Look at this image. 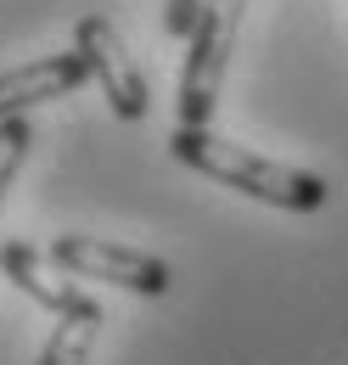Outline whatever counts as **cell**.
I'll list each match as a JSON object with an SVG mask.
<instances>
[{
  "mask_svg": "<svg viewBox=\"0 0 348 365\" xmlns=\"http://www.w3.org/2000/svg\"><path fill=\"white\" fill-rule=\"evenodd\" d=\"M90 79V62L85 51H56V56H40V62H23V68H6L0 73V118H17L40 101H62V96L85 91Z\"/></svg>",
  "mask_w": 348,
  "mask_h": 365,
  "instance_id": "obj_5",
  "label": "cell"
},
{
  "mask_svg": "<svg viewBox=\"0 0 348 365\" xmlns=\"http://www.w3.org/2000/svg\"><path fill=\"white\" fill-rule=\"evenodd\" d=\"M169 152H174V163H185L191 175H208L214 185H230V191H242L253 202H270V208H287V214H320L326 197H332V185L320 180V175L287 169L275 158H259L253 146L214 135L208 124L203 130L180 124L169 135Z\"/></svg>",
  "mask_w": 348,
  "mask_h": 365,
  "instance_id": "obj_1",
  "label": "cell"
},
{
  "mask_svg": "<svg viewBox=\"0 0 348 365\" xmlns=\"http://www.w3.org/2000/svg\"><path fill=\"white\" fill-rule=\"evenodd\" d=\"M101 320H107V309H101L96 298H79L73 309H62L40 365H90V349H96V337H101Z\"/></svg>",
  "mask_w": 348,
  "mask_h": 365,
  "instance_id": "obj_7",
  "label": "cell"
},
{
  "mask_svg": "<svg viewBox=\"0 0 348 365\" xmlns=\"http://www.w3.org/2000/svg\"><path fill=\"white\" fill-rule=\"evenodd\" d=\"M242 17H247V0H203V6H197L191 40H185V68H180V124L203 130V124L214 118L225 68H230V56H236Z\"/></svg>",
  "mask_w": 348,
  "mask_h": 365,
  "instance_id": "obj_2",
  "label": "cell"
},
{
  "mask_svg": "<svg viewBox=\"0 0 348 365\" xmlns=\"http://www.w3.org/2000/svg\"><path fill=\"white\" fill-rule=\"evenodd\" d=\"M51 259L68 275H96V281L140 292V298H163L169 292V264L163 259L118 247V242H101V236H56L51 242Z\"/></svg>",
  "mask_w": 348,
  "mask_h": 365,
  "instance_id": "obj_3",
  "label": "cell"
},
{
  "mask_svg": "<svg viewBox=\"0 0 348 365\" xmlns=\"http://www.w3.org/2000/svg\"><path fill=\"white\" fill-rule=\"evenodd\" d=\"M73 51H85L90 73H96L101 96L113 101V113H118L124 124H140L152 101H146V79H140L135 56L124 51L118 29H113L101 11H90V17H79V23H73Z\"/></svg>",
  "mask_w": 348,
  "mask_h": 365,
  "instance_id": "obj_4",
  "label": "cell"
},
{
  "mask_svg": "<svg viewBox=\"0 0 348 365\" xmlns=\"http://www.w3.org/2000/svg\"><path fill=\"white\" fill-rule=\"evenodd\" d=\"M29 140H34L29 113H17V118H0V208H6V197H11V180H17L23 158H29Z\"/></svg>",
  "mask_w": 348,
  "mask_h": 365,
  "instance_id": "obj_8",
  "label": "cell"
},
{
  "mask_svg": "<svg viewBox=\"0 0 348 365\" xmlns=\"http://www.w3.org/2000/svg\"><path fill=\"white\" fill-rule=\"evenodd\" d=\"M0 275L17 287V292H29L34 304H45L51 315H62V309H73L85 292L73 287V275L62 270L51 253L40 247H29V242H0Z\"/></svg>",
  "mask_w": 348,
  "mask_h": 365,
  "instance_id": "obj_6",
  "label": "cell"
},
{
  "mask_svg": "<svg viewBox=\"0 0 348 365\" xmlns=\"http://www.w3.org/2000/svg\"><path fill=\"white\" fill-rule=\"evenodd\" d=\"M197 6L203 0H169V11H163V23H169L174 40H191V23H197Z\"/></svg>",
  "mask_w": 348,
  "mask_h": 365,
  "instance_id": "obj_9",
  "label": "cell"
}]
</instances>
